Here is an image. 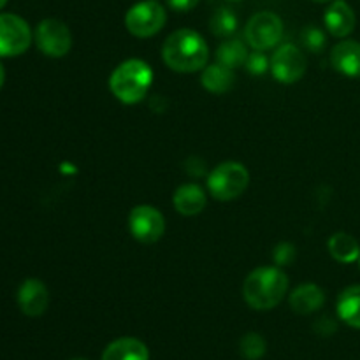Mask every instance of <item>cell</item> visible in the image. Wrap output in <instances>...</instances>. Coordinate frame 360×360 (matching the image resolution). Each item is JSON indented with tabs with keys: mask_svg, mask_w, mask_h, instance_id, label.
I'll list each match as a JSON object with an SVG mask.
<instances>
[{
	"mask_svg": "<svg viewBox=\"0 0 360 360\" xmlns=\"http://www.w3.org/2000/svg\"><path fill=\"white\" fill-rule=\"evenodd\" d=\"M301 39H302V44H304L311 53H322L323 49H326L327 39H326V34L322 32V28L309 25V27L302 28Z\"/></svg>",
	"mask_w": 360,
	"mask_h": 360,
	"instance_id": "obj_23",
	"label": "cell"
},
{
	"mask_svg": "<svg viewBox=\"0 0 360 360\" xmlns=\"http://www.w3.org/2000/svg\"><path fill=\"white\" fill-rule=\"evenodd\" d=\"M313 2H329V0H313Z\"/></svg>",
	"mask_w": 360,
	"mask_h": 360,
	"instance_id": "obj_30",
	"label": "cell"
},
{
	"mask_svg": "<svg viewBox=\"0 0 360 360\" xmlns=\"http://www.w3.org/2000/svg\"><path fill=\"white\" fill-rule=\"evenodd\" d=\"M306 56L297 46L283 44L274 51L271 58V70L274 79L280 83H297L306 72Z\"/></svg>",
	"mask_w": 360,
	"mask_h": 360,
	"instance_id": "obj_10",
	"label": "cell"
},
{
	"mask_svg": "<svg viewBox=\"0 0 360 360\" xmlns=\"http://www.w3.org/2000/svg\"><path fill=\"white\" fill-rule=\"evenodd\" d=\"M32 30L18 14H0V56H20L30 48Z\"/></svg>",
	"mask_w": 360,
	"mask_h": 360,
	"instance_id": "obj_7",
	"label": "cell"
},
{
	"mask_svg": "<svg viewBox=\"0 0 360 360\" xmlns=\"http://www.w3.org/2000/svg\"><path fill=\"white\" fill-rule=\"evenodd\" d=\"M238 25L239 20L234 11L231 7H221L213 14L210 27L217 37H231L238 30Z\"/></svg>",
	"mask_w": 360,
	"mask_h": 360,
	"instance_id": "obj_21",
	"label": "cell"
},
{
	"mask_svg": "<svg viewBox=\"0 0 360 360\" xmlns=\"http://www.w3.org/2000/svg\"><path fill=\"white\" fill-rule=\"evenodd\" d=\"M323 23L330 35L343 39L354 32L357 18H355L354 9L345 0H334L323 14Z\"/></svg>",
	"mask_w": 360,
	"mask_h": 360,
	"instance_id": "obj_12",
	"label": "cell"
},
{
	"mask_svg": "<svg viewBox=\"0 0 360 360\" xmlns=\"http://www.w3.org/2000/svg\"><path fill=\"white\" fill-rule=\"evenodd\" d=\"M288 302H290V308L297 315H309V313H315L322 308L323 302H326V295H323V290L320 287L313 283H306L292 292Z\"/></svg>",
	"mask_w": 360,
	"mask_h": 360,
	"instance_id": "obj_15",
	"label": "cell"
},
{
	"mask_svg": "<svg viewBox=\"0 0 360 360\" xmlns=\"http://www.w3.org/2000/svg\"><path fill=\"white\" fill-rule=\"evenodd\" d=\"M153 83V70L143 60H127L112 70L109 88L112 95L123 104H136L150 90Z\"/></svg>",
	"mask_w": 360,
	"mask_h": 360,
	"instance_id": "obj_3",
	"label": "cell"
},
{
	"mask_svg": "<svg viewBox=\"0 0 360 360\" xmlns=\"http://www.w3.org/2000/svg\"><path fill=\"white\" fill-rule=\"evenodd\" d=\"M231 2H238V0H231Z\"/></svg>",
	"mask_w": 360,
	"mask_h": 360,
	"instance_id": "obj_32",
	"label": "cell"
},
{
	"mask_svg": "<svg viewBox=\"0 0 360 360\" xmlns=\"http://www.w3.org/2000/svg\"><path fill=\"white\" fill-rule=\"evenodd\" d=\"M162 58L176 72H197L207 65L210 48L199 32L181 28L165 39Z\"/></svg>",
	"mask_w": 360,
	"mask_h": 360,
	"instance_id": "obj_1",
	"label": "cell"
},
{
	"mask_svg": "<svg viewBox=\"0 0 360 360\" xmlns=\"http://www.w3.org/2000/svg\"><path fill=\"white\" fill-rule=\"evenodd\" d=\"M248 55L250 53L246 46L243 44V41H239V39H227V41H224L218 46L217 62L234 70L238 67L245 65Z\"/></svg>",
	"mask_w": 360,
	"mask_h": 360,
	"instance_id": "obj_20",
	"label": "cell"
},
{
	"mask_svg": "<svg viewBox=\"0 0 360 360\" xmlns=\"http://www.w3.org/2000/svg\"><path fill=\"white\" fill-rule=\"evenodd\" d=\"M338 316L347 326L360 329V285L345 288L338 297Z\"/></svg>",
	"mask_w": 360,
	"mask_h": 360,
	"instance_id": "obj_18",
	"label": "cell"
},
{
	"mask_svg": "<svg viewBox=\"0 0 360 360\" xmlns=\"http://www.w3.org/2000/svg\"><path fill=\"white\" fill-rule=\"evenodd\" d=\"M200 81H202V86L206 88L207 91L221 95V94H227L229 90H232L236 76H234V70L217 62L213 63V65L204 69Z\"/></svg>",
	"mask_w": 360,
	"mask_h": 360,
	"instance_id": "obj_17",
	"label": "cell"
},
{
	"mask_svg": "<svg viewBox=\"0 0 360 360\" xmlns=\"http://www.w3.org/2000/svg\"><path fill=\"white\" fill-rule=\"evenodd\" d=\"M239 352L246 360H259L266 355L267 343L260 334L248 333L239 341Z\"/></svg>",
	"mask_w": 360,
	"mask_h": 360,
	"instance_id": "obj_22",
	"label": "cell"
},
{
	"mask_svg": "<svg viewBox=\"0 0 360 360\" xmlns=\"http://www.w3.org/2000/svg\"><path fill=\"white\" fill-rule=\"evenodd\" d=\"M330 65L348 77H360V42L341 41L330 51Z\"/></svg>",
	"mask_w": 360,
	"mask_h": 360,
	"instance_id": "obj_13",
	"label": "cell"
},
{
	"mask_svg": "<svg viewBox=\"0 0 360 360\" xmlns=\"http://www.w3.org/2000/svg\"><path fill=\"white\" fill-rule=\"evenodd\" d=\"M336 329H338L336 323H334L330 319H327V316L326 319H320L319 322L315 323V330L319 334H322V336H330V334L336 333Z\"/></svg>",
	"mask_w": 360,
	"mask_h": 360,
	"instance_id": "obj_26",
	"label": "cell"
},
{
	"mask_svg": "<svg viewBox=\"0 0 360 360\" xmlns=\"http://www.w3.org/2000/svg\"><path fill=\"white\" fill-rule=\"evenodd\" d=\"M329 252L341 264H352L360 257V245L354 236L338 232L329 239Z\"/></svg>",
	"mask_w": 360,
	"mask_h": 360,
	"instance_id": "obj_19",
	"label": "cell"
},
{
	"mask_svg": "<svg viewBox=\"0 0 360 360\" xmlns=\"http://www.w3.org/2000/svg\"><path fill=\"white\" fill-rule=\"evenodd\" d=\"M4 81H6V70H4L2 63H0V88L4 86Z\"/></svg>",
	"mask_w": 360,
	"mask_h": 360,
	"instance_id": "obj_28",
	"label": "cell"
},
{
	"mask_svg": "<svg viewBox=\"0 0 360 360\" xmlns=\"http://www.w3.org/2000/svg\"><path fill=\"white\" fill-rule=\"evenodd\" d=\"M288 290V278L280 267H259L246 276L243 295L250 308L266 311L283 301Z\"/></svg>",
	"mask_w": 360,
	"mask_h": 360,
	"instance_id": "obj_2",
	"label": "cell"
},
{
	"mask_svg": "<svg viewBox=\"0 0 360 360\" xmlns=\"http://www.w3.org/2000/svg\"><path fill=\"white\" fill-rule=\"evenodd\" d=\"M35 44L46 56L62 58L70 51L72 34L63 21L48 18V20H42L35 28Z\"/></svg>",
	"mask_w": 360,
	"mask_h": 360,
	"instance_id": "obj_8",
	"label": "cell"
},
{
	"mask_svg": "<svg viewBox=\"0 0 360 360\" xmlns=\"http://www.w3.org/2000/svg\"><path fill=\"white\" fill-rule=\"evenodd\" d=\"M283 35V21L271 11H260L253 14L245 28V37L253 49L266 51L274 48Z\"/></svg>",
	"mask_w": 360,
	"mask_h": 360,
	"instance_id": "obj_6",
	"label": "cell"
},
{
	"mask_svg": "<svg viewBox=\"0 0 360 360\" xmlns=\"http://www.w3.org/2000/svg\"><path fill=\"white\" fill-rule=\"evenodd\" d=\"M6 4H7V0H0V9H2V7L6 6Z\"/></svg>",
	"mask_w": 360,
	"mask_h": 360,
	"instance_id": "obj_29",
	"label": "cell"
},
{
	"mask_svg": "<svg viewBox=\"0 0 360 360\" xmlns=\"http://www.w3.org/2000/svg\"><path fill=\"white\" fill-rule=\"evenodd\" d=\"M129 227L134 239L144 243V245H151V243H157L164 236V214L157 207L143 204V206H137L130 211Z\"/></svg>",
	"mask_w": 360,
	"mask_h": 360,
	"instance_id": "obj_9",
	"label": "cell"
},
{
	"mask_svg": "<svg viewBox=\"0 0 360 360\" xmlns=\"http://www.w3.org/2000/svg\"><path fill=\"white\" fill-rule=\"evenodd\" d=\"M70 360H86V359H70Z\"/></svg>",
	"mask_w": 360,
	"mask_h": 360,
	"instance_id": "obj_31",
	"label": "cell"
},
{
	"mask_svg": "<svg viewBox=\"0 0 360 360\" xmlns=\"http://www.w3.org/2000/svg\"><path fill=\"white\" fill-rule=\"evenodd\" d=\"M167 4L171 9L179 11V13H186V11L193 9L199 4V0H167Z\"/></svg>",
	"mask_w": 360,
	"mask_h": 360,
	"instance_id": "obj_27",
	"label": "cell"
},
{
	"mask_svg": "<svg viewBox=\"0 0 360 360\" xmlns=\"http://www.w3.org/2000/svg\"><path fill=\"white\" fill-rule=\"evenodd\" d=\"M245 67L250 74L260 76V74H264L267 69H269V60H267V56L264 55L262 51L255 49V53H250L248 55Z\"/></svg>",
	"mask_w": 360,
	"mask_h": 360,
	"instance_id": "obj_24",
	"label": "cell"
},
{
	"mask_svg": "<svg viewBox=\"0 0 360 360\" xmlns=\"http://www.w3.org/2000/svg\"><path fill=\"white\" fill-rule=\"evenodd\" d=\"M102 360H150V352L136 338H120L105 347Z\"/></svg>",
	"mask_w": 360,
	"mask_h": 360,
	"instance_id": "obj_14",
	"label": "cell"
},
{
	"mask_svg": "<svg viewBox=\"0 0 360 360\" xmlns=\"http://www.w3.org/2000/svg\"><path fill=\"white\" fill-rule=\"evenodd\" d=\"M295 259V246L290 243H280L273 252V260L278 267L290 266Z\"/></svg>",
	"mask_w": 360,
	"mask_h": 360,
	"instance_id": "obj_25",
	"label": "cell"
},
{
	"mask_svg": "<svg viewBox=\"0 0 360 360\" xmlns=\"http://www.w3.org/2000/svg\"><path fill=\"white\" fill-rule=\"evenodd\" d=\"M167 13L157 0H143L127 11L125 27L132 35L141 39L151 37L164 28Z\"/></svg>",
	"mask_w": 360,
	"mask_h": 360,
	"instance_id": "obj_5",
	"label": "cell"
},
{
	"mask_svg": "<svg viewBox=\"0 0 360 360\" xmlns=\"http://www.w3.org/2000/svg\"><path fill=\"white\" fill-rule=\"evenodd\" d=\"M250 185V172L239 162H224L211 171L207 188L218 200H234L245 193Z\"/></svg>",
	"mask_w": 360,
	"mask_h": 360,
	"instance_id": "obj_4",
	"label": "cell"
},
{
	"mask_svg": "<svg viewBox=\"0 0 360 360\" xmlns=\"http://www.w3.org/2000/svg\"><path fill=\"white\" fill-rule=\"evenodd\" d=\"M206 200L204 190L195 183H188V185H181L176 190L172 202H174L178 213L185 214V217H193L206 207Z\"/></svg>",
	"mask_w": 360,
	"mask_h": 360,
	"instance_id": "obj_16",
	"label": "cell"
},
{
	"mask_svg": "<svg viewBox=\"0 0 360 360\" xmlns=\"http://www.w3.org/2000/svg\"><path fill=\"white\" fill-rule=\"evenodd\" d=\"M18 306L27 316H41L48 309L49 292L41 280L28 278L18 288Z\"/></svg>",
	"mask_w": 360,
	"mask_h": 360,
	"instance_id": "obj_11",
	"label": "cell"
}]
</instances>
